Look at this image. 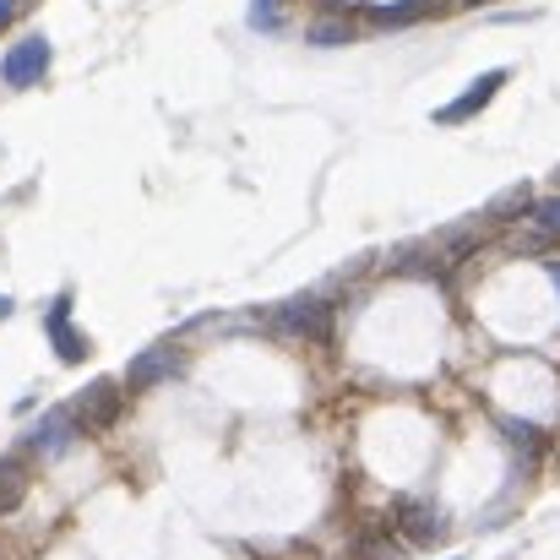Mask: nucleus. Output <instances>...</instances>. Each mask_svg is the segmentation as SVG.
Instances as JSON below:
<instances>
[{"label":"nucleus","mask_w":560,"mask_h":560,"mask_svg":"<svg viewBox=\"0 0 560 560\" xmlns=\"http://www.w3.org/2000/svg\"><path fill=\"white\" fill-rule=\"evenodd\" d=\"M44 327H49V338H55V354H60L66 365H82V360H88V338L71 327V294H60V300L49 305Z\"/></svg>","instance_id":"obj_8"},{"label":"nucleus","mask_w":560,"mask_h":560,"mask_svg":"<svg viewBox=\"0 0 560 560\" xmlns=\"http://www.w3.org/2000/svg\"><path fill=\"white\" fill-rule=\"evenodd\" d=\"M354 560H402V550L392 545V523L386 528H365L354 539Z\"/></svg>","instance_id":"obj_15"},{"label":"nucleus","mask_w":560,"mask_h":560,"mask_svg":"<svg viewBox=\"0 0 560 560\" xmlns=\"http://www.w3.org/2000/svg\"><path fill=\"white\" fill-rule=\"evenodd\" d=\"M44 71H49V38L44 33H27L0 60V82L5 88H33V82H44Z\"/></svg>","instance_id":"obj_2"},{"label":"nucleus","mask_w":560,"mask_h":560,"mask_svg":"<svg viewBox=\"0 0 560 560\" xmlns=\"http://www.w3.org/2000/svg\"><path fill=\"white\" fill-rule=\"evenodd\" d=\"M305 38H311V44H322V49H332V44H349V38H354V27H349V22H316Z\"/></svg>","instance_id":"obj_16"},{"label":"nucleus","mask_w":560,"mask_h":560,"mask_svg":"<svg viewBox=\"0 0 560 560\" xmlns=\"http://www.w3.org/2000/svg\"><path fill=\"white\" fill-rule=\"evenodd\" d=\"M556 186H560V170H556Z\"/></svg>","instance_id":"obj_23"},{"label":"nucleus","mask_w":560,"mask_h":560,"mask_svg":"<svg viewBox=\"0 0 560 560\" xmlns=\"http://www.w3.org/2000/svg\"><path fill=\"white\" fill-rule=\"evenodd\" d=\"M5 316H11V300H5V294H0V322H5Z\"/></svg>","instance_id":"obj_19"},{"label":"nucleus","mask_w":560,"mask_h":560,"mask_svg":"<svg viewBox=\"0 0 560 560\" xmlns=\"http://www.w3.org/2000/svg\"><path fill=\"white\" fill-rule=\"evenodd\" d=\"M501 88H506V71H485V77H479V82H468V93H457V98H452L435 120H441V126H463V120H474V115H479V109H485V104L501 93Z\"/></svg>","instance_id":"obj_6"},{"label":"nucleus","mask_w":560,"mask_h":560,"mask_svg":"<svg viewBox=\"0 0 560 560\" xmlns=\"http://www.w3.org/2000/svg\"><path fill=\"white\" fill-rule=\"evenodd\" d=\"M27 495V468L16 457H0V517L16 512V501Z\"/></svg>","instance_id":"obj_14"},{"label":"nucleus","mask_w":560,"mask_h":560,"mask_svg":"<svg viewBox=\"0 0 560 560\" xmlns=\"http://www.w3.org/2000/svg\"><path fill=\"white\" fill-rule=\"evenodd\" d=\"M495 430H501V441H506L512 452H523L528 463H534V457L550 446V435H545L539 424H528V419H495Z\"/></svg>","instance_id":"obj_10"},{"label":"nucleus","mask_w":560,"mask_h":560,"mask_svg":"<svg viewBox=\"0 0 560 560\" xmlns=\"http://www.w3.org/2000/svg\"><path fill=\"white\" fill-rule=\"evenodd\" d=\"M463 5H479V0H463Z\"/></svg>","instance_id":"obj_22"},{"label":"nucleus","mask_w":560,"mask_h":560,"mask_svg":"<svg viewBox=\"0 0 560 560\" xmlns=\"http://www.w3.org/2000/svg\"><path fill=\"white\" fill-rule=\"evenodd\" d=\"M77 430H82V424H77L71 408H49V413L27 430V452H38V457H60V452L77 441Z\"/></svg>","instance_id":"obj_5"},{"label":"nucleus","mask_w":560,"mask_h":560,"mask_svg":"<svg viewBox=\"0 0 560 560\" xmlns=\"http://www.w3.org/2000/svg\"><path fill=\"white\" fill-rule=\"evenodd\" d=\"M120 408H126V392H120L109 375H104V381H93V386H82V392H77V402H71L77 424H82V430H93V435H98V430H109V424L120 419Z\"/></svg>","instance_id":"obj_3"},{"label":"nucleus","mask_w":560,"mask_h":560,"mask_svg":"<svg viewBox=\"0 0 560 560\" xmlns=\"http://www.w3.org/2000/svg\"><path fill=\"white\" fill-rule=\"evenodd\" d=\"M267 327H272L278 338L327 343V338H332V305H327V300H316V294H300V300H283V305L267 316Z\"/></svg>","instance_id":"obj_1"},{"label":"nucleus","mask_w":560,"mask_h":560,"mask_svg":"<svg viewBox=\"0 0 560 560\" xmlns=\"http://www.w3.org/2000/svg\"><path fill=\"white\" fill-rule=\"evenodd\" d=\"M283 22V0H250V27L256 33H272Z\"/></svg>","instance_id":"obj_17"},{"label":"nucleus","mask_w":560,"mask_h":560,"mask_svg":"<svg viewBox=\"0 0 560 560\" xmlns=\"http://www.w3.org/2000/svg\"><path fill=\"white\" fill-rule=\"evenodd\" d=\"M327 5H360V0H327Z\"/></svg>","instance_id":"obj_20"},{"label":"nucleus","mask_w":560,"mask_h":560,"mask_svg":"<svg viewBox=\"0 0 560 560\" xmlns=\"http://www.w3.org/2000/svg\"><path fill=\"white\" fill-rule=\"evenodd\" d=\"M392 528L408 539V545H419V550H430V545H441L446 539V512L441 506H430V501H397L392 506Z\"/></svg>","instance_id":"obj_4"},{"label":"nucleus","mask_w":560,"mask_h":560,"mask_svg":"<svg viewBox=\"0 0 560 560\" xmlns=\"http://www.w3.org/2000/svg\"><path fill=\"white\" fill-rule=\"evenodd\" d=\"M175 371H180V354H175L170 343H159V349H142V354L126 365V386H131V392H153L159 381H170Z\"/></svg>","instance_id":"obj_7"},{"label":"nucleus","mask_w":560,"mask_h":560,"mask_svg":"<svg viewBox=\"0 0 560 560\" xmlns=\"http://www.w3.org/2000/svg\"><path fill=\"white\" fill-rule=\"evenodd\" d=\"M528 212H534V190L528 186H506L490 207H485L490 223H512V218H528Z\"/></svg>","instance_id":"obj_13"},{"label":"nucleus","mask_w":560,"mask_h":560,"mask_svg":"<svg viewBox=\"0 0 560 560\" xmlns=\"http://www.w3.org/2000/svg\"><path fill=\"white\" fill-rule=\"evenodd\" d=\"M550 272H556V283H560V261H550Z\"/></svg>","instance_id":"obj_21"},{"label":"nucleus","mask_w":560,"mask_h":560,"mask_svg":"<svg viewBox=\"0 0 560 560\" xmlns=\"http://www.w3.org/2000/svg\"><path fill=\"white\" fill-rule=\"evenodd\" d=\"M528 234H517V250H556L560 245V196L534 201V212L523 218Z\"/></svg>","instance_id":"obj_9"},{"label":"nucleus","mask_w":560,"mask_h":560,"mask_svg":"<svg viewBox=\"0 0 560 560\" xmlns=\"http://www.w3.org/2000/svg\"><path fill=\"white\" fill-rule=\"evenodd\" d=\"M11 11H16V0H0V27L11 22Z\"/></svg>","instance_id":"obj_18"},{"label":"nucleus","mask_w":560,"mask_h":560,"mask_svg":"<svg viewBox=\"0 0 560 560\" xmlns=\"http://www.w3.org/2000/svg\"><path fill=\"white\" fill-rule=\"evenodd\" d=\"M479 240H485V223H479V218H468V223H457V229L435 234V256H441V261H463Z\"/></svg>","instance_id":"obj_12"},{"label":"nucleus","mask_w":560,"mask_h":560,"mask_svg":"<svg viewBox=\"0 0 560 560\" xmlns=\"http://www.w3.org/2000/svg\"><path fill=\"white\" fill-rule=\"evenodd\" d=\"M446 0H397V5H375V27H413V22H424V16H435Z\"/></svg>","instance_id":"obj_11"}]
</instances>
